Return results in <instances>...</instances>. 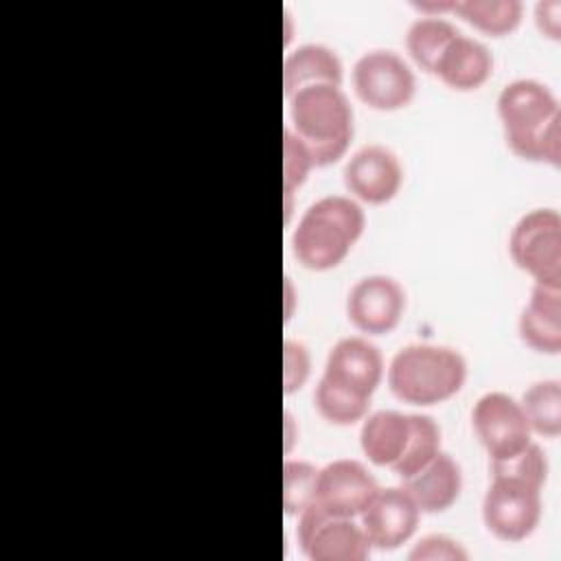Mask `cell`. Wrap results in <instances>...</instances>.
I'll return each mask as SVG.
<instances>
[{"label": "cell", "mask_w": 561, "mask_h": 561, "mask_svg": "<svg viewBox=\"0 0 561 561\" xmlns=\"http://www.w3.org/2000/svg\"><path fill=\"white\" fill-rule=\"evenodd\" d=\"M344 68L337 53L324 44L296 46L283 61V92L289 99L307 85H342Z\"/></svg>", "instance_id": "obj_18"}, {"label": "cell", "mask_w": 561, "mask_h": 561, "mask_svg": "<svg viewBox=\"0 0 561 561\" xmlns=\"http://www.w3.org/2000/svg\"><path fill=\"white\" fill-rule=\"evenodd\" d=\"M491 476H508L530 486L543 489L548 480V458L537 443H528L519 454L506 460H491Z\"/></svg>", "instance_id": "obj_25"}, {"label": "cell", "mask_w": 561, "mask_h": 561, "mask_svg": "<svg viewBox=\"0 0 561 561\" xmlns=\"http://www.w3.org/2000/svg\"><path fill=\"white\" fill-rule=\"evenodd\" d=\"M513 263L535 283L561 287V217L554 208H535L517 219L508 237Z\"/></svg>", "instance_id": "obj_5"}, {"label": "cell", "mask_w": 561, "mask_h": 561, "mask_svg": "<svg viewBox=\"0 0 561 561\" xmlns=\"http://www.w3.org/2000/svg\"><path fill=\"white\" fill-rule=\"evenodd\" d=\"M497 116L508 149L528 162L561 167V107L537 79H515L497 96Z\"/></svg>", "instance_id": "obj_1"}, {"label": "cell", "mask_w": 561, "mask_h": 561, "mask_svg": "<svg viewBox=\"0 0 561 561\" xmlns=\"http://www.w3.org/2000/svg\"><path fill=\"white\" fill-rule=\"evenodd\" d=\"M285 296H287V309H285V318H289V302H291V283L289 278H285Z\"/></svg>", "instance_id": "obj_32"}, {"label": "cell", "mask_w": 561, "mask_h": 561, "mask_svg": "<svg viewBox=\"0 0 561 561\" xmlns=\"http://www.w3.org/2000/svg\"><path fill=\"white\" fill-rule=\"evenodd\" d=\"M412 561H465L467 550L447 535H427L408 554Z\"/></svg>", "instance_id": "obj_29"}, {"label": "cell", "mask_w": 561, "mask_h": 561, "mask_svg": "<svg viewBox=\"0 0 561 561\" xmlns=\"http://www.w3.org/2000/svg\"><path fill=\"white\" fill-rule=\"evenodd\" d=\"M458 33L460 31L445 18L421 15L408 26L405 48L421 70L434 75L440 55Z\"/></svg>", "instance_id": "obj_20"}, {"label": "cell", "mask_w": 561, "mask_h": 561, "mask_svg": "<svg viewBox=\"0 0 561 561\" xmlns=\"http://www.w3.org/2000/svg\"><path fill=\"white\" fill-rule=\"evenodd\" d=\"M289 129L307 145L316 167L337 162L353 140V107L340 85H307L289 99Z\"/></svg>", "instance_id": "obj_3"}, {"label": "cell", "mask_w": 561, "mask_h": 561, "mask_svg": "<svg viewBox=\"0 0 561 561\" xmlns=\"http://www.w3.org/2000/svg\"><path fill=\"white\" fill-rule=\"evenodd\" d=\"M291 425H294V419L289 412H285V451L291 449V443H294V436H291Z\"/></svg>", "instance_id": "obj_31"}, {"label": "cell", "mask_w": 561, "mask_h": 561, "mask_svg": "<svg viewBox=\"0 0 561 561\" xmlns=\"http://www.w3.org/2000/svg\"><path fill=\"white\" fill-rule=\"evenodd\" d=\"M405 311L403 287L386 274L359 278L346 296V316L351 324L368 335L390 333Z\"/></svg>", "instance_id": "obj_11"}, {"label": "cell", "mask_w": 561, "mask_h": 561, "mask_svg": "<svg viewBox=\"0 0 561 561\" xmlns=\"http://www.w3.org/2000/svg\"><path fill=\"white\" fill-rule=\"evenodd\" d=\"M517 329L533 351L557 355L561 351V287L535 283Z\"/></svg>", "instance_id": "obj_17"}, {"label": "cell", "mask_w": 561, "mask_h": 561, "mask_svg": "<svg viewBox=\"0 0 561 561\" xmlns=\"http://www.w3.org/2000/svg\"><path fill=\"white\" fill-rule=\"evenodd\" d=\"M366 228V215L357 199L324 195L298 219L291 232V250L300 265L313 272L337 267Z\"/></svg>", "instance_id": "obj_2"}, {"label": "cell", "mask_w": 561, "mask_h": 561, "mask_svg": "<svg viewBox=\"0 0 561 561\" xmlns=\"http://www.w3.org/2000/svg\"><path fill=\"white\" fill-rule=\"evenodd\" d=\"M467 379L465 357L443 344H408L388 366L390 392L403 403L436 405L451 399Z\"/></svg>", "instance_id": "obj_4"}, {"label": "cell", "mask_w": 561, "mask_h": 561, "mask_svg": "<svg viewBox=\"0 0 561 561\" xmlns=\"http://www.w3.org/2000/svg\"><path fill=\"white\" fill-rule=\"evenodd\" d=\"M296 537L302 554L311 561H364L370 541L355 517H333L309 504L298 515Z\"/></svg>", "instance_id": "obj_8"}, {"label": "cell", "mask_w": 561, "mask_h": 561, "mask_svg": "<svg viewBox=\"0 0 561 561\" xmlns=\"http://www.w3.org/2000/svg\"><path fill=\"white\" fill-rule=\"evenodd\" d=\"M322 377L370 399L383 377L381 351L366 337H342L331 346Z\"/></svg>", "instance_id": "obj_14"}, {"label": "cell", "mask_w": 561, "mask_h": 561, "mask_svg": "<svg viewBox=\"0 0 561 561\" xmlns=\"http://www.w3.org/2000/svg\"><path fill=\"white\" fill-rule=\"evenodd\" d=\"M419 519L421 511L403 486H379L359 515V526L373 548L397 550L412 539Z\"/></svg>", "instance_id": "obj_12"}, {"label": "cell", "mask_w": 561, "mask_h": 561, "mask_svg": "<svg viewBox=\"0 0 561 561\" xmlns=\"http://www.w3.org/2000/svg\"><path fill=\"white\" fill-rule=\"evenodd\" d=\"M535 22L537 28L552 37L559 39L561 37V2L559 0H541L535 7Z\"/></svg>", "instance_id": "obj_30"}, {"label": "cell", "mask_w": 561, "mask_h": 561, "mask_svg": "<svg viewBox=\"0 0 561 561\" xmlns=\"http://www.w3.org/2000/svg\"><path fill=\"white\" fill-rule=\"evenodd\" d=\"M344 186L353 199L364 204L390 202L403 182L397 153L383 145H364L344 164Z\"/></svg>", "instance_id": "obj_13"}, {"label": "cell", "mask_w": 561, "mask_h": 561, "mask_svg": "<svg viewBox=\"0 0 561 561\" xmlns=\"http://www.w3.org/2000/svg\"><path fill=\"white\" fill-rule=\"evenodd\" d=\"M410 438V414L397 410H377L368 414L359 430V445L364 456L377 465L388 467L399 460Z\"/></svg>", "instance_id": "obj_19"}, {"label": "cell", "mask_w": 561, "mask_h": 561, "mask_svg": "<svg viewBox=\"0 0 561 561\" xmlns=\"http://www.w3.org/2000/svg\"><path fill=\"white\" fill-rule=\"evenodd\" d=\"M541 519V489L508 476H491L482 497V522L486 530L508 543L524 541Z\"/></svg>", "instance_id": "obj_6"}, {"label": "cell", "mask_w": 561, "mask_h": 561, "mask_svg": "<svg viewBox=\"0 0 561 561\" xmlns=\"http://www.w3.org/2000/svg\"><path fill=\"white\" fill-rule=\"evenodd\" d=\"M313 158L307 145L289 129L283 131V191L285 197H291L294 191L307 180L313 169Z\"/></svg>", "instance_id": "obj_27"}, {"label": "cell", "mask_w": 561, "mask_h": 561, "mask_svg": "<svg viewBox=\"0 0 561 561\" xmlns=\"http://www.w3.org/2000/svg\"><path fill=\"white\" fill-rule=\"evenodd\" d=\"M535 434L554 438L561 432V383L559 379L535 381L519 401Z\"/></svg>", "instance_id": "obj_22"}, {"label": "cell", "mask_w": 561, "mask_h": 561, "mask_svg": "<svg viewBox=\"0 0 561 561\" xmlns=\"http://www.w3.org/2000/svg\"><path fill=\"white\" fill-rule=\"evenodd\" d=\"M379 491L375 476L353 458H340L318 469L313 502L333 517H359Z\"/></svg>", "instance_id": "obj_10"}, {"label": "cell", "mask_w": 561, "mask_h": 561, "mask_svg": "<svg viewBox=\"0 0 561 561\" xmlns=\"http://www.w3.org/2000/svg\"><path fill=\"white\" fill-rule=\"evenodd\" d=\"M353 90L368 107L394 112L414 99L416 79L401 55L375 48L353 64Z\"/></svg>", "instance_id": "obj_7"}, {"label": "cell", "mask_w": 561, "mask_h": 561, "mask_svg": "<svg viewBox=\"0 0 561 561\" xmlns=\"http://www.w3.org/2000/svg\"><path fill=\"white\" fill-rule=\"evenodd\" d=\"M401 482L421 513H443L460 497L462 471L449 454L438 451L423 469Z\"/></svg>", "instance_id": "obj_15"}, {"label": "cell", "mask_w": 561, "mask_h": 561, "mask_svg": "<svg viewBox=\"0 0 561 561\" xmlns=\"http://www.w3.org/2000/svg\"><path fill=\"white\" fill-rule=\"evenodd\" d=\"M471 423L491 460H506L533 440L519 401L506 392H484L471 410Z\"/></svg>", "instance_id": "obj_9"}, {"label": "cell", "mask_w": 561, "mask_h": 561, "mask_svg": "<svg viewBox=\"0 0 561 561\" xmlns=\"http://www.w3.org/2000/svg\"><path fill=\"white\" fill-rule=\"evenodd\" d=\"M440 451V427L427 414H410V438L392 471L405 480Z\"/></svg>", "instance_id": "obj_23"}, {"label": "cell", "mask_w": 561, "mask_h": 561, "mask_svg": "<svg viewBox=\"0 0 561 561\" xmlns=\"http://www.w3.org/2000/svg\"><path fill=\"white\" fill-rule=\"evenodd\" d=\"M313 403L324 421L333 425H353L366 416L370 399L320 377L313 392Z\"/></svg>", "instance_id": "obj_24"}, {"label": "cell", "mask_w": 561, "mask_h": 561, "mask_svg": "<svg viewBox=\"0 0 561 561\" xmlns=\"http://www.w3.org/2000/svg\"><path fill=\"white\" fill-rule=\"evenodd\" d=\"M311 373V357L302 342L285 340L283 344V390L291 394L305 386Z\"/></svg>", "instance_id": "obj_28"}, {"label": "cell", "mask_w": 561, "mask_h": 561, "mask_svg": "<svg viewBox=\"0 0 561 561\" xmlns=\"http://www.w3.org/2000/svg\"><path fill=\"white\" fill-rule=\"evenodd\" d=\"M493 72L491 50L476 37L458 33L440 55L434 75L451 90L469 92L486 83Z\"/></svg>", "instance_id": "obj_16"}, {"label": "cell", "mask_w": 561, "mask_h": 561, "mask_svg": "<svg viewBox=\"0 0 561 561\" xmlns=\"http://www.w3.org/2000/svg\"><path fill=\"white\" fill-rule=\"evenodd\" d=\"M451 13H458L478 31L500 37L517 28L524 7L519 0H465L454 2Z\"/></svg>", "instance_id": "obj_21"}, {"label": "cell", "mask_w": 561, "mask_h": 561, "mask_svg": "<svg viewBox=\"0 0 561 561\" xmlns=\"http://www.w3.org/2000/svg\"><path fill=\"white\" fill-rule=\"evenodd\" d=\"M318 467L305 460H287L283 465V506L287 515H298L313 502Z\"/></svg>", "instance_id": "obj_26"}]
</instances>
